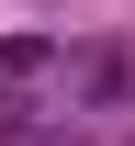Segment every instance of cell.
Returning a JSON list of instances; mask_svg holds the SVG:
<instances>
[{"label":"cell","mask_w":135,"mask_h":146,"mask_svg":"<svg viewBox=\"0 0 135 146\" xmlns=\"http://www.w3.org/2000/svg\"><path fill=\"white\" fill-rule=\"evenodd\" d=\"M57 112H135V45H57Z\"/></svg>","instance_id":"6da1fadb"}]
</instances>
